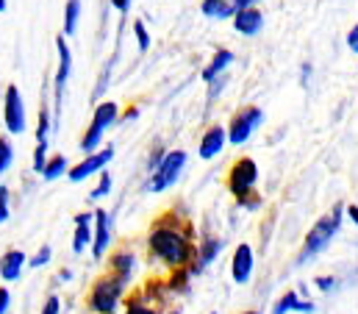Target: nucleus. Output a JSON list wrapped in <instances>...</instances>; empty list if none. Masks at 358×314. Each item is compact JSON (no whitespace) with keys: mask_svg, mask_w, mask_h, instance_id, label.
I'll use <instances>...</instances> for the list:
<instances>
[{"mask_svg":"<svg viewBox=\"0 0 358 314\" xmlns=\"http://www.w3.org/2000/svg\"><path fill=\"white\" fill-rule=\"evenodd\" d=\"M56 50H59V70H56V81H53V114H50L53 128L59 125L62 100H64V86H67V78H70V70H73V53H70V45H67V39H64L62 34L56 37Z\"/></svg>","mask_w":358,"mask_h":314,"instance_id":"7","label":"nucleus"},{"mask_svg":"<svg viewBox=\"0 0 358 314\" xmlns=\"http://www.w3.org/2000/svg\"><path fill=\"white\" fill-rule=\"evenodd\" d=\"M169 314H181V311H169Z\"/></svg>","mask_w":358,"mask_h":314,"instance_id":"42","label":"nucleus"},{"mask_svg":"<svg viewBox=\"0 0 358 314\" xmlns=\"http://www.w3.org/2000/svg\"><path fill=\"white\" fill-rule=\"evenodd\" d=\"M136 114H139V109H128V111H125V117H122V120H133V117H136Z\"/></svg>","mask_w":358,"mask_h":314,"instance_id":"38","label":"nucleus"},{"mask_svg":"<svg viewBox=\"0 0 358 314\" xmlns=\"http://www.w3.org/2000/svg\"><path fill=\"white\" fill-rule=\"evenodd\" d=\"M120 120V109H117V103H111V100H106V103H100L97 109H95V117H92V125L86 128V133L81 136V150L89 156V153H95L97 147H100V142H103V133L114 125Z\"/></svg>","mask_w":358,"mask_h":314,"instance_id":"5","label":"nucleus"},{"mask_svg":"<svg viewBox=\"0 0 358 314\" xmlns=\"http://www.w3.org/2000/svg\"><path fill=\"white\" fill-rule=\"evenodd\" d=\"M59 278H62V281H70V278H73V273H70V270H62V273H59Z\"/></svg>","mask_w":358,"mask_h":314,"instance_id":"39","label":"nucleus"},{"mask_svg":"<svg viewBox=\"0 0 358 314\" xmlns=\"http://www.w3.org/2000/svg\"><path fill=\"white\" fill-rule=\"evenodd\" d=\"M220 250H223V239H214V237H209V239H203L198 248H195V264H192V273H200V270H206L217 256H220Z\"/></svg>","mask_w":358,"mask_h":314,"instance_id":"15","label":"nucleus"},{"mask_svg":"<svg viewBox=\"0 0 358 314\" xmlns=\"http://www.w3.org/2000/svg\"><path fill=\"white\" fill-rule=\"evenodd\" d=\"M9 306H12V295L6 286H0V314H9Z\"/></svg>","mask_w":358,"mask_h":314,"instance_id":"33","label":"nucleus"},{"mask_svg":"<svg viewBox=\"0 0 358 314\" xmlns=\"http://www.w3.org/2000/svg\"><path fill=\"white\" fill-rule=\"evenodd\" d=\"M261 122H264V111H261L258 106H245V109H239V111L234 114L231 128L225 131V139L234 142V145H245Z\"/></svg>","mask_w":358,"mask_h":314,"instance_id":"8","label":"nucleus"},{"mask_svg":"<svg viewBox=\"0 0 358 314\" xmlns=\"http://www.w3.org/2000/svg\"><path fill=\"white\" fill-rule=\"evenodd\" d=\"M111 6H114L117 12H128V9H131V0H111Z\"/></svg>","mask_w":358,"mask_h":314,"instance_id":"36","label":"nucleus"},{"mask_svg":"<svg viewBox=\"0 0 358 314\" xmlns=\"http://www.w3.org/2000/svg\"><path fill=\"white\" fill-rule=\"evenodd\" d=\"M67 170H70V162L64 159V156H53V159H48L45 167H42V178H45V181H56V178H62Z\"/></svg>","mask_w":358,"mask_h":314,"instance_id":"22","label":"nucleus"},{"mask_svg":"<svg viewBox=\"0 0 358 314\" xmlns=\"http://www.w3.org/2000/svg\"><path fill=\"white\" fill-rule=\"evenodd\" d=\"M78 17H81V0H67V6H64V34L62 37H73L75 34Z\"/></svg>","mask_w":358,"mask_h":314,"instance_id":"23","label":"nucleus"},{"mask_svg":"<svg viewBox=\"0 0 358 314\" xmlns=\"http://www.w3.org/2000/svg\"><path fill=\"white\" fill-rule=\"evenodd\" d=\"M45 162H48V145H37V150H34V173H42Z\"/></svg>","mask_w":358,"mask_h":314,"instance_id":"29","label":"nucleus"},{"mask_svg":"<svg viewBox=\"0 0 358 314\" xmlns=\"http://www.w3.org/2000/svg\"><path fill=\"white\" fill-rule=\"evenodd\" d=\"M0 12H6V0H0Z\"/></svg>","mask_w":358,"mask_h":314,"instance_id":"40","label":"nucleus"},{"mask_svg":"<svg viewBox=\"0 0 358 314\" xmlns=\"http://www.w3.org/2000/svg\"><path fill=\"white\" fill-rule=\"evenodd\" d=\"M15 162V145L9 136H0V176H3Z\"/></svg>","mask_w":358,"mask_h":314,"instance_id":"24","label":"nucleus"},{"mask_svg":"<svg viewBox=\"0 0 358 314\" xmlns=\"http://www.w3.org/2000/svg\"><path fill=\"white\" fill-rule=\"evenodd\" d=\"M125 286L128 284H122L111 273L103 275V278H97L95 286H92V292H89V308L95 314H114L117 306H120V300H122V295H125Z\"/></svg>","mask_w":358,"mask_h":314,"instance_id":"3","label":"nucleus"},{"mask_svg":"<svg viewBox=\"0 0 358 314\" xmlns=\"http://www.w3.org/2000/svg\"><path fill=\"white\" fill-rule=\"evenodd\" d=\"M184 167H187V153H184V150H167V153L161 156V162L156 165L150 181H147V190H150V192H164V190H169V187L178 181V176L184 173Z\"/></svg>","mask_w":358,"mask_h":314,"instance_id":"4","label":"nucleus"},{"mask_svg":"<svg viewBox=\"0 0 358 314\" xmlns=\"http://www.w3.org/2000/svg\"><path fill=\"white\" fill-rule=\"evenodd\" d=\"M231 275L236 284H247L253 275V248L250 245H239L234 253V264H231Z\"/></svg>","mask_w":358,"mask_h":314,"instance_id":"14","label":"nucleus"},{"mask_svg":"<svg viewBox=\"0 0 358 314\" xmlns=\"http://www.w3.org/2000/svg\"><path fill=\"white\" fill-rule=\"evenodd\" d=\"M133 267H136V259H133V253H131V250H117V253H111V256H109V270H111V275H117L122 284H128V281H131Z\"/></svg>","mask_w":358,"mask_h":314,"instance_id":"17","label":"nucleus"},{"mask_svg":"<svg viewBox=\"0 0 358 314\" xmlns=\"http://www.w3.org/2000/svg\"><path fill=\"white\" fill-rule=\"evenodd\" d=\"M245 314H258V311H245Z\"/></svg>","mask_w":358,"mask_h":314,"instance_id":"41","label":"nucleus"},{"mask_svg":"<svg viewBox=\"0 0 358 314\" xmlns=\"http://www.w3.org/2000/svg\"><path fill=\"white\" fill-rule=\"evenodd\" d=\"M200 12L206 17H214V20H228L239 12V0H203Z\"/></svg>","mask_w":358,"mask_h":314,"instance_id":"18","label":"nucleus"},{"mask_svg":"<svg viewBox=\"0 0 358 314\" xmlns=\"http://www.w3.org/2000/svg\"><path fill=\"white\" fill-rule=\"evenodd\" d=\"M92 223H95V234H92V256L95 259H103L109 245H111V214L106 209H97L92 214Z\"/></svg>","mask_w":358,"mask_h":314,"instance_id":"11","label":"nucleus"},{"mask_svg":"<svg viewBox=\"0 0 358 314\" xmlns=\"http://www.w3.org/2000/svg\"><path fill=\"white\" fill-rule=\"evenodd\" d=\"M125 314H161L156 306H147L144 300H142V295H136L133 300H128V308H125Z\"/></svg>","mask_w":358,"mask_h":314,"instance_id":"26","label":"nucleus"},{"mask_svg":"<svg viewBox=\"0 0 358 314\" xmlns=\"http://www.w3.org/2000/svg\"><path fill=\"white\" fill-rule=\"evenodd\" d=\"M347 217L352 220V225L358 223V209H355V203H352V206H347Z\"/></svg>","mask_w":358,"mask_h":314,"instance_id":"37","label":"nucleus"},{"mask_svg":"<svg viewBox=\"0 0 358 314\" xmlns=\"http://www.w3.org/2000/svg\"><path fill=\"white\" fill-rule=\"evenodd\" d=\"M289 311L314 314V303H311V300H300V297H297V292H286V295H283V297L275 303L272 314H289Z\"/></svg>","mask_w":358,"mask_h":314,"instance_id":"21","label":"nucleus"},{"mask_svg":"<svg viewBox=\"0 0 358 314\" xmlns=\"http://www.w3.org/2000/svg\"><path fill=\"white\" fill-rule=\"evenodd\" d=\"M3 122H6V131L9 133H23L26 131V103H23V95L20 89L12 84L6 86V98H3Z\"/></svg>","mask_w":358,"mask_h":314,"instance_id":"9","label":"nucleus"},{"mask_svg":"<svg viewBox=\"0 0 358 314\" xmlns=\"http://www.w3.org/2000/svg\"><path fill=\"white\" fill-rule=\"evenodd\" d=\"M339 228H341V206H336L330 214H325V217H319V220L314 223V228L308 231V237H305V242H303V250H300V256H297V264H305V261H311L314 256H319V253L330 245V239L339 234Z\"/></svg>","mask_w":358,"mask_h":314,"instance_id":"2","label":"nucleus"},{"mask_svg":"<svg viewBox=\"0 0 358 314\" xmlns=\"http://www.w3.org/2000/svg\"><path fill=\"white\" fill-rule=\"evenodd\" d=\"M111 159H114V147L109 145V147H103V150H97V153H89L81 165L70 167V170H67V178H70L73 184H81V181H86L89 176L100 173Z\"/></svg>","mask_w":358,"mask_h":314,"instance_id":"10","label":"nucleus"},{"mask_svg":"<svg viewBox=\"0 0 358 314\" xmlns=\"http://www.w3.org/2000/svg\"><path fill=\"white\" fill-rule=\"evenodd\" d=\"M92 245V214L84 212L75 217V237H73V250L75 253H84L86 248Z\"/></svg>","mask_w":358,"mask_h":314,"instance_id":"19","label":"nucleus"},{"mask_svg":"<svg viewBox=\"0 0 358 314\" xmlns=\"http://www.w3.org/2000/svg\"><path fill=\"white\" fill-rule=\"evenodd\" d=\"M133 34H136L139 50H147V48H150V34H147V28H144V23H142V20H136V23H133Z\"/></svg>","mask_w":358,"mask_h":314,"instance_id":"28","label":"nucleus"},{"mask_svg":"<svg viewBox=\"0 0 358 314\" xmlns=\"http://www.w3.org/2000/svg\"><path fill=\"white\" fill-rule=\"evenodd\" d=\"M234 64V53L231 50H225V48H220L217 53H214V59L206 64V70H203V81L209 84V81H214V78H220V75H225V70Z\"/></svg>","mask_w":358,"mask_h":314,"instance_id":"20","label":"nucleus"},{"mask_svg":"<svg viewBox=\"0 0 358 314\" xmlns=\"http://www.w3.org/2000/svg\"><path fill=\"white\" fill-rule=\"evenodd\" d=\"M347 48H350V50H352V53H355V50H358V28H352V31H350V34H347Z\"/></svg>","mask_w":358,"mask_h":314,"instance_id":"35","label":"nucleus"},{"mask_svg":"<svg viewBox=\"0 0 358 314\" xmlns=\"http://www.w3.org/2000/svg\"><path fill=\"white\" fill-rule=\"evenodd\" d=\"M225 128L223 125H211L206 133H203V139H200V147H198V153H200V159H214V156H220L223 153V147H225Z\"/></svg>","mask_w":358,"mask_h":314,"instance_id":"13","label":"nucleus"},{"mask_svg":"<svg viewBox=\"0 0 358 314\" xmlns=\"http://www.w3.org/2000/svg\"><path fill=\"white\" fill-rule=\"evenodd\" d=\"M59 308H62V300H59L56 295H50V297L45 300V306H42V314H59Z\"/></svg>","mask_w":358,"mask_h":314,"instance_id":"32","label":"nucleus"},{"mask_svg":"<svg viewBox=\"0 0 358 314\" xmlns=\"http://www.w3.org/2000/svg\"><path fill=\"white\" fill-rule=\"evenodd\" d=\"M109 192H111V176H109V173H103V176H100V184L92 190V195H89V198H92V201H100V198H106Z\"/></svg>","mask_w":358,"mask_h":314,"instance_id":"27","label":"nucleus"},{"mask_svg":"<svg viewBox=\"0 0 358 314\" xmlns=\"http://www.w3.org/2000/svg\"><path fill=\"white\" fill-rule=\"evenodd\" d=\"M211 314H217V311H211Z\"/></svg>","mask_w":358,"mask_h":314,"instance_id":"43","label":"nucleus"},{"mask_svg":"<svg viewBox=\"0 0 358 314\" xmlns=\"http://www.w3.org/2000/svg\"><path fill=\"white\" fill-rule=\"evenodd\" d=\"M50 256H53V250H50V245H45V248H42V250L28 261V267H45V264L50 261Z\"/></svg>","mask_w":358,"mask_h":314,"instance_id":"30","label":"nucleus"},{"mask_svg":"<svg viewBox=\"0 0 358 314\" xmlns=\"http://www.w3.org/2000/svg\"><path fill=\"white\" fill-rule=\"evenodd\" d=\"M314 284H317L322 292H330V289H336V284H339V281H336V278H328V275H322V278H317Z\"/></svg>","mask_w":358,"mask_h":314,"instance_id":"34","label":"nucleus"},{"mask_svg":"<svg viewBox=\"0 0 358 314\" xmlns=\"http://www.w3.org/2000/svg\"><path fill=\"white\" fill-rule=\"evenodd\" d=\"M28 264L23 250H6L0 256V278L3 281H17L23 275V267Z\"/></svg>","mask_w":358,"mask_h":314,"instance_id":"16","label":"nucleus"},{"mask_svg":"<svg viewBox=\"0 0 358 314\" xmlns=\"http://www.w3.org/2000/svg\"><path fill=\"white\" fill-rule=\"evenodd\" d=\"M234 28L242 34V37H256L261 28H264V15L261 9L250 6V9H242L234 15Z\"/></svg>","mask_w":358,"mask_h":314,"instance_id":"12","label":"nucleus"},{"mask_svg":"<svg viewBox=\"0 0 358 314\" xmlns=\"http://www.w3.org/2000/svg\"><path fill=\"white\" fill-rule=\"evenodd\" d=\"M50 111H48V106H42V111H39V131H37V145H48V133H50Z\"/></svg>","mask_w":358,"mask_h":314,"instance_id":"25","label":"nucleus"},{"mask_svg":"<svg viewBox=\"0 0 358 314\" xmlns=\"http://www.w3.org/2000/svg\"><path fill=\"white\" fill-rule=\"evenodd\" d=\"M256 181H258V167H256V162L253 159H236L234 162V167H231V173H228V190L234 192V198L239 201V203H245L247 198H253L256 192Z\"/></svg>","mask_w":358,"mask_h":314,"instance_id":"6","label":"nucleus"},{"mask_svg":"<svg viewBox=\"0 0 358 314\" xmlns=\"http://www.w3.org/2000/svg\"><path fill=\"white\" fill-rule=\"evenodd\" d=\"M147 248H150V256H156L172 270H184L195 259V242H192L189 225L167 223V217L150 228Z\"/></svg>","mask_w":358,"mask_h":314,"instance_id":"1","label":"nucleus"},{"mask_svg":"<svg viewBox=\"0 0 358 314\" xmlns=\"http://www.w3.org/2000/svg\"><path fill=\"white\" fill-rule=\"evenodd\" d=\"M9 220V190L0 184V223Z\"/></svg>","mask_w":358,"mask_h":314,"instance_id":"31","label":"nucleus"}]
</instances>
